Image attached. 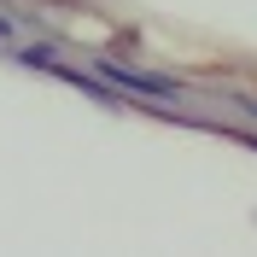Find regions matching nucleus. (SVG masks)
Returning a JSON list of instances; mask_svg holds the SVG:
<instances>
[{
	"label": "nucleus",
	"mask_w": 257,
	"mask_h": 257,
	"mask_svg": "<svg viewBox=\"0 0 257 257\" xmlns=\"http://www.w3.org/2000/svg\"><path fill=\"white\" fill-rule=\"evenodd\" d=\"M99 76L123 82L128 94H146V99H176V82H170V76H152V70H128V64H105V59H99Z\"/></svg>",
	"instance_id": "obj_1"
},
{
	"label": "nucleus",
	"mask_w": 257,
	"mask_h": 257,
	"mask_svg": "<svg viewBox=\"0 0 257 257\" xmlns=\"http://www.w3.org/2000/svg\"><path fill=\"white\" fill-rule=\"evenodd\" d=\"M24 64H35V70H53V53H47V47H30V53H24Z\"/></svg>",
	"instance_id": "obj_2"
},
{
	"label": "nucleus",
	"mask_w": 257,
	"mask_h": 257,
	"mask_svg": "<svg viewBox=\"0 0 257 257\" xmlns=\"http://www.w3.org/2000/svg\"><path fill=\"white\" fill-rule=\"evenodd\" d=\"M0 41H12V18H0Z\"/></svg>",
	"instance_id": "obj_3"
},
{
	"label": "nucleus",
	"mask_w": 257,
	"mask_h": 257,
	"mask_svg": "<svg viewBox=\"0 0 257 257\" xmlns=\"http://www.w3.org/2000/svg\"><path fill=\"white\" fill-rule=\"evenodd\" d=\"M251 146H257V141H251Z\"/></svg>",
	"instance_id": "obj_4"
}]
</instances>
